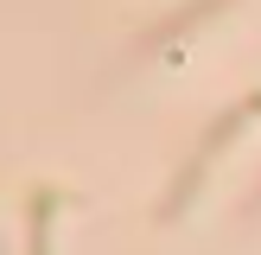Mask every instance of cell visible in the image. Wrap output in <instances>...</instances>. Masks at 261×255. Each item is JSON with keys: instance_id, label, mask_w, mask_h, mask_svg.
<instances>
[{"instance_id": "1", "label": "cell", "mask_w": 261, "mask_h": 255, "mask_svg": "<svg viewBox=\"0 0 261 255\" xmlns=\"http://www.w3.org/2000/svg\"><path fill=\"white\" fill-rule=\"evenodd\" d=\"M51 211L58 191H32V255H51Z\"/></svg>"}]
</instances>
